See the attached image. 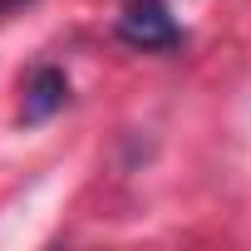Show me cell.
Returning a JSON list of instances; mask_svg holds the SVG:
<instances>
[{
	"label": "cell",
	"mask_w": 251,
	"mask_h": 251,
	"mask_svg": "<svg viewBox=\"0 0 251 251\" xmlns=\"http://www.w3.org/2000/svg\"><path fill=\"white\" fill-rule=\"evenodd\" d=\"M64 99H69V79H64L59 69H50V64L35 69L30 84H25V123H40V118L59 113Z\"/></svg>",
	"instance_id": "2"
},
{
	"label": "cell",
	"mask_w": 251,
	"mask_h": 251,
	"mask_svg": "<svg viewBox=\"0 0 251 251\" xmlns=\"http://www.w3.org/2000/svg\"><path fill=\"white\" fill-rule=\"evenodd\" d=\"M118 40L133 50H173L182 40V30L163 0H128L118 15Z\"/></svg>",
	"instance_id": "1"
},
{
	"label": "cell",
	"mask_w": 251,
	"mask_h": 251,
	"mask_svg": "<svg viewBox=\"0 0 251 251\" xmlns=\"http://www.w3.org/2000/svg\"><path fill=\"white\" fill-rule=\"evenodd\" d=\"M10 5H20V0H0V10H10Z\"/></svg>",
	"instance_id": "3"
}]
</instances>
